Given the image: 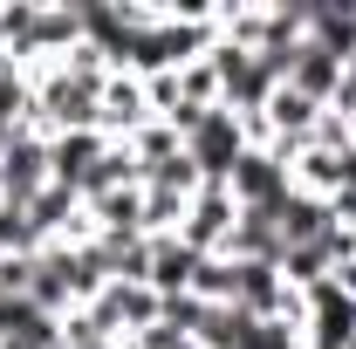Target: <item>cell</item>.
Instances as JSON below:
<instances>
[{
  "mask_svg": "<svg viewBox=\"0 0 356 349\" xmlns=\"http://www.w3.org/2000/svg\"><path fill=\"white\" fill-rule=\"evenodd\" d=\"M247 151H254V144H247V124H240L233 110H206V117L185 131V158H192V172L206 178V185H226Z\"/></svg>",
  "mask_w": 356,
  "mask_h": 349,
  "instance_id": "6da1fadb",
  "label": "cell"
},
{
  "mask_svg": "<svg viewBox=\"0 0 356 349\" xmlns=\"http://www.w3.org/2000/svg\"><path fill=\"white\" fill-rule=\"evenodd\" d=\"M42 192H48V137L42 131L0 137V206H28Z\"/></svg>",
  "mask_w": 356,
  "mask_h": 349,
  "instance_id": "7a4b0ae2",
  "label": "cell"
},
{
  "mask_svg": "<svg viewBox=\"0 0 356 349\" xmlns=\"http://www.w3.org/2000/svg\"><path fill=\"white\" fill-rule=\"evenodd\" d=\"M226 192H233V206H240V213H274V206H281L295 185H288V165H281L274 151H261V144H254V151L233 165Z\"/></svg>",
  "mask_w": 356,
  "mask_h": 349,
  "instance_id": "3957f363",
  "label": "cell"
},
{
  "mask_svg": "<svg viewBox=\"0 0 356 349\" xmlns=\"http://www.w3.org/2000/svg\"><path fill=\"white\" fill-rule=\"evenodd\" d=\"M281 83H288V89H302L309 103H322V110H329V103L343 96V55L302 35V42L288 48V62H281Z\"/></svg>",
  "mask_w": 356,
  "mask_h": 349,
  "instance_id": "277c9868",
  "label": "cell"
},
{
  "mask_svg": "<svg viewBox=\"0 0 356 349\" xmlns=\"http://www.w3.org/2000/svg\"><path fill=\"white\" fill-rule=\"evenodd\" d=\"M233 219H240L233 192H226V185H199L192 206H185V219H178V240H185L192 254H220L226 233H233Z\"/></svg>",
  "mask_w": 356,
  "mask_h": 349,
  "instance_id": "5b68a950",
  "label": "cell"
},
{
  "mask_svg": "<svg viewBox=\"0 0 356 349\" xmlns=\"http://www.w3.org/2000/svg\"><path fill=\"white\" fill-rule=\"evenodd\" d=\"M199 261H206V254H192L178 233H165V240H151V281H144V288H151V295H185L192 274H199Z\"/></svg>",
  "mask_w": 356,
  "mask_h": 349,
  "instance_id": "8992f818",
  "label": "cell"
}]
</instances>
